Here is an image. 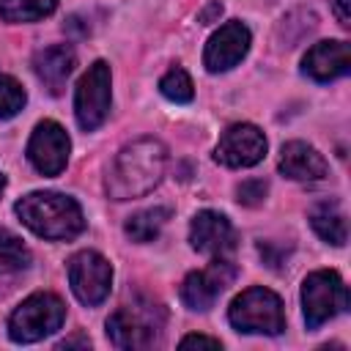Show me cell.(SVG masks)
Instances as JSON below:
<instances>
[{
    "instance_id": "e0dca14e",
    "label": "cell",
    "mask_w": 351,
    "mask_h": 351,
    "mask_svg": "<svg viewBox=\"0 0 351 351\" xmlns=\"http://www.w3.org/2000/svg\"><path fill=\"white\" fill-rule=\"evenodd\" d=\"M310 225H313V230L326 244L343 247L346 239H348V222H346V214L340 211L337 200H321V203H315L310 208Z\"/></svg>"
},
{
    "instance_id": "6da1fadb",
    "label": "cell",
    "mask_w": 351,
    "mask_h": 351,
    "mask_svg": "<svg viewBox=\"0 0 351 351\" xmlns=\"http://www.w3.org/2000/svg\"><path fill=\"white\" fill-rule=\"evenodd\" d=\"M167 148L156 137H140L126 143L107 167L104 192L110 200H132L154 192L165 178Z\"/></svg>"
},
{
    "instance_id": "cb8c5ba5",
    "label": "cell",
    "mask_w": 351,
    "mask_h": 351,
    "mask_svg": "<svg viewBox=\"0 0 351 351\" xmlns=\"http://www.w3.org/2000/svg\"><path fill=\"white\" fill-rule=\"evenodd\" d=\"M181 348H222V343L217 340V337H206V335H186L181 343H178Z\"/></svg>"
},
{
    "instance_id": "30bf717a",
    "label": "cell",
    "mask_w": 351,
    "mask_h": 351,
    "mask_svg": "<svg viewBox=\"0 0 351 351\" xmlns=\"http://www.w3.org/2000/svg\"><path fill=\"white\" fill-rule=\"evenodd\" d=\"M263 156H266V137L252 123L228 126L214 148V162L225 167H252Z\"/></svg>"
},
{
    "instance_id": "484cf974",
    "label": "cell",
    "mask_w": 351,
    "mask_h": 351,
    "mask_svg": "<svg viewBox=\"0 0 351 351\" xmlns=\"http://www.w3.org/2000/svg\"><path fill=\"white\" fill-rule=\"evenodd\" d=\"M219 14H222V5H219V3H211V5H208V8H206L200 16H197V19H200L203 25H208V22H211L214 16H219Z\"/></svg>"
},
{
    "instance_id": "277c9868",
    "label": "cell",
    "mask_w": 351,
    "mask_h": 351,
    "mask_svg": "<svg viewBox=\"0 0 351 351\" xmlns=\"http://www.w3.org/2000/svg\"><path fill=\"white\" fill-rule=\"evenodd\" d=\"M228 321L244 335H280L285 329V310L274 291L252 285L230 302Z\"/></svg>"
},
{
    "instance_id": "83f0119b",
    "label": "cell",
    "mask_w": 351,
    "mask_h": 351,
    "mask_svg": "<svg viewBox=\"0 0 351 351\" xmlns=\"http://www.w3.org/2000/svg\"><path fill=\"white\" fill-rule=\"evenodd\" d=\"M3 189H5V176L0 173V195H3Z\"/></svg>"
},
{
    "instance_id": "d4e9b609",
    "label": "cell",
    "mask_w": 351,
    "mask_h": 351,
    "mask_svg": "<svg viewBox=\"0 0 351 351\" xmlns=\"http://www.w3.org/2000/svg\"><path fill=\"white\" fill-rule=\"evenodd\" d=\"M348 3H351V0H332V11H335V16H337V22H340L343 27H348V25H351Z\"/></svg>"
},
{
    "instance_id": "ffe728a7",
    "label": "cell",
    "mask_w": 351,
    "mask_h": 351,
    "mask_svg": "<svg viewBox=\"0 0 351 351\" xmlns=\"http://www.w3.org/2000/svg\"><path fill=\"white\" fill-rule=\"evenodd\" d=\"M27 266H30V250L25 247V241L11 230H0V274L22 271Z\"/></svg>"
},
{
    "instance_id": "9a60e30c",
    "label": "cell",
    "mask_w": 351,
    "mask_h": 351,
    "mask_svg": "<svg viewBox=\"0 0 351 351\" xmlns=\"http://www.w3.org/2000/svg\"><path fill=\"white\" fill-rule=\"evenodd\" d=\"M74 66H77V55L69 44H52L33 55V71H36L38 82L47 88V93H52V96L63 93Z\"/></svg>"
},
{
    "instance_id": "5b68a950",
    "label": "cell",
    "mask_w": 351,
    "mask_h": 351,
    "mask_svg": "<svg viewBox=\"0 0 351 351\" xmlns=\"http://www.w3.org/2000/svg\"><path fill=\"white\" fill-rule=\"evenodd\" d=\"M66 321V304L55 293H33L27 296L8 318V337L14 343H38L58 332Z\"/></svg>"
},
{
    "instance_id": "8fae6325",
    "label": "cell",
    "mask_w": 351,
    "mask_h": 351,
    "mask_svg": "<svg viewBox=\"0 0 351 351\" xmlns=\"http://www.w3.org/2000/svg\"><path fill=\"white\" fill-rule=\"evenodd\" d=\"M236 269L228 258H214L211 266L200 269V271H189L181 282V302L189 310H208L217 296L230 285Z\"/></svg>"
},
{
    "instance_id": "4316f807",
    "label": "cell",
    "mask_w": 351,
    "mask_h": 351,
    "mask_svg": "<svg viewBox=\"0 0 351 351\" xmlns=\"http://www.w3.org/2000/svg\"><path fill=\"white\" fill-rule=\"evenodd\" d=\"M74 346H80V348H90V340H88V337H80V335H77V337H71V340H63V343H60L58 348H74Z\"/></svg>"
},
{
    "instance_id": "ac0fdd59",
    "label": "cell",
    "mask_w": 351,
    "mask_h": 351,
    "mask_svg": "<svg viewBox=\"0 0 351 351\" xmlns=\"http://www.w3.org/2000/svg\"><path fill=\"white\" fill-rule=\"evenodd\" d=\"M167 219H170V208H165V206L143 208V211H137V214H132V217L126 219L123 233H126L132 241L145 244V241H154V239L162 233V228L167 225Z\"/></svg>"
},
{
    "instance_id": "8992f818",
    "label": "cell",
    "mask_w": 351,
    "mask_h": 351,
    "mask_svg": "<svg viewBox=\"0 0 351 351\" xmlns=\"http://www.w3.org/2000/svg\"><path fill=\"white\" fill-rule=\"evenodd\" d=\"M302 310L307 329H318L332 321L337 313L348 310V291L337 271L318 269L304 277L302 282Z\"/></svg>"
},
{
    "instance_id": "d6986e66",
    "label": "cell",
    "mask_w": 351,
    "mask_h": 351,
    "mask_svg": "<svg viewBox=\"0 0 351 351\" xmlns=\"http://www.w3.org/2000/svg\"><path fill=\"white\" fill-rule=\"evenodd\" d=\"M58 8V0H0V19L8 25L38 22Z\"/></svg>"
},
{
    "instance_id": "ba28073f",
    "label": "cell",
    "mask_w": 351,
    "mask_h": 351,
    "mask_svg": "<svg viewBox=\"0 0 351 351\" xmlns=\"http://www.w3.org/2000/svg\"><path fill=\"white\" fill-rule=\"evenodd\" d=\"M69 282H71L74 296L85 307H96L110 296L112 266L104 255H99L93 250H82V252L71 255V261H69Z\"/></svg>"
},
{
    "instance_id": "3957f363",
    "label": "cell",
    "mask_w": 351,
    "mask_h": 351,
    "mask_svg": "<svg viewBox=\"0 0 351 351\" xmlns=\"http://www.w3.org/2000/svg\"><path fill=\"white\" fill-rule=\"evenodd\" d=\"M165 318V307L154 299H134L132 304H121L107 318V337L115 348L145 351L162 343Z\"/></svg>"
},
{
    "instance_id": "4fadbf2b",
    "label": "cell",
    "mask_w": 351,
    "mask_h": 351,
    "mask_svg": "<svg viewBox=\"0 0 351 351\" xmlns=\"http://www.w3.org/2000/svg\"><path fill=\"white\" fill-rule=\"evenodd\" d=\"M189 244L192 250L214 258H228L236 247V233L233 225L225 214L219 211H197L189 225Z\"/></svg>"
},
{
    "instance_id": "5bb4252c",
    "label": "cell",
    "mask_w": 351,
    "mask_h": 351,
    "mask_svg": "<svg viewBox=\"0 0 351 351\" xmlns=\"http://www.w3.org/2000/svg\"><path fill=\"white\" fill-rule=\"evenodd\" d=\"M302 71L315 82H332L351 71V47L340 38L318 41L302 58Z\"/></svg>"
},
{
    "instance_id": "44dd1931",
    "label": "cell",
    "mask_w": 351,
    "mask_h": 351,
    "mask_svg": "<svg viewBox=\"0 0 351 351\" xmlns=\"http://www.w3.org/2000/svg\"><path fill=\"white\" fill-rule=\"evenodd\" d=\"M159 93H162L167 101H173V104H186V101H192L195 88H192L189 74H186L181 66H173V69H167L165 77L159 80Z\"/></svg>"
},
{
    "instance_id": "7a4b0ae2",
    "label": "cell",
    "mask_w": 351,
    "mask_h": 351,
    "mask_svg": "<svg viewBox=\"0 0 351 351\" xmlns=\"http://www.w3.org/2000/svg\"><path fill=\"white\" fill-rule=\"evenodd\" d=\"M14 211L25 228L49 241H69L85 230L80 203L60 192H30L16 200Z\"/></svg>"
},
{
    "instance_id": "7c38bea8",
    "label": "cell",
    "mask_w": 351,
    "mask_h": 351,
    "mask_svg": "<svg viewBox=\"0 0 351 351\" xmlns=\"http://www.w3.org/2000/svg\"><path fill=\"white\" fill-rule=\"evenodd\" d=\"M250 44H252L250 27L244 22H239V19H230L219 30H214V36L206 41L203 66L211 74L228 71V69H233L236 63L244 60V55L250 52Z\"/></svg>"
},
{
    "instance_id": "9c48e42d",
    "label": "cell",
    "mask_w": 351,
    "mask_h": 351,
    "mask_svg": "<svg viewBox=\"0 0 351 351\" xmlns=\"http://www.w3.org/2000/svg\"><path fill=\"white\" fill-rule=\"evenodd\" d=\"M69 154H71V140L58 121L36 123L27 140V159L41 176H60L69 165Z\"/></svg>"
},
{
    "instance_id": "52a82bcc",
    "label": "cell",
    "mask_w": 351,
    "mask_h": 351,
    "mask_svg": "<svg viewBox=\"0 0 351 351\" xmlns=\"http://www.w3.org/2000/svg\"><path fill=\"white\" fill-rule=\"evenodd\" d=\"M112 104V74L104 60H96L88 66V71L80 77L74 90V115L82 132H96Z\"/></svg>"
},
{
    "instance_id": "2e32d148",
    "label": "cell",
    "mask_w": 351,
    "mask_h": 351,
    "mask_svg": "<svg viewBox=\"0 0 351 351\" xmlns=\"http://www.w3.org/2000/svg\"><path fill=\"white\" fill-rule=\"evenodd\" d=\"M280 173L291 181H321L326 176V159L304 140H291L280 151Z\"/></svg>"
},
{
    "instance_id": "603a6c76",
    "label": "cell",
    "mask_w": 351,
    "mask_h": 351,
    "mask_svg": "<svg viewBox=\"0 0 351 351\" xmlns=\"http://www.w3.org/2000/svg\"><path fill=\"white\" fill-rule=\"evenodd\" d=\"M266 192H269V184L263 178H250L236 186V200L244 206H261L266 200Z\"/></svg>"
},
{
    "instance_id": "7402d4cb",
    "label": "cell",
    "mask_w": 351,
    "mask_h": 351,
    "mask_svg": "<svg viewBox=\"0 0 351 351\" xmlns=\"http://www.w3.org/2000/svg\"><path fill=\"white\" fill-rule=\"evenodd\" d=\"M25 101H27L25 88L14 77L0 74V118H14L25 107Z\"/></svg>"
}]
</instances>
